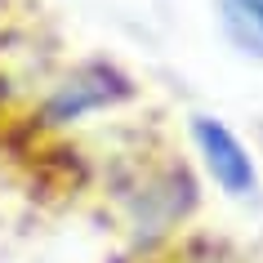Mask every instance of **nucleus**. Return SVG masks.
Listing matches in <instances>:
<instances>
[{"mask_svg": "<svg viewBox=\"0 0 263 263\" xmlns=\"http://www.w3.org/2000/svg\"><path fill=\"white\" fill-rule=\"evenodd\" d=\"M98 187L111 219L134 246H165L196 219L201 179L165 139H125L98 165Z\"/></svg>", "mask_w": 263, "mask_h": 263, "instance_id": "1", "label": "nucleus"}, {"mask_svg": "<svg viewBox=\"0 0 263 263\" xmlns=\"http://www.w3.org/2000/svg\"><path fill=\"white\" fill-rule=\"evenodd\" d=\"M134 98H139V81L121 63H111V58H76V63L54 67V76L31 98L27 116L9 129L5 143H14L18 134H27V139H63V134L81 129L94 116L129 107Z\"/></svg>", "mask_w": 263, "mask_h": 263, "instance_id": "2", "label": "nucleus"}, {"mask_svg": "<svg viewBox=\"0 0 263 263\" xmlns=\"http://www.w3.org/2000/svg\"><path fill=\"white\" fill-rule=\"evenodd\" d=\"M187 134H192V147H196V156H201V170L210 174V183H214L223 196H232V201H254V196H259L254 152L241 143V134H236L223 116L192 111Z\"/></svg>", "mask_w": 263, "mask_h": 263, "instance_id": "3", "label": "nucleus"}, {"mask_svg": "<svg viewBox=\"0 0 263 263\" xmlns=\"http://www.w3.org/2000/svg\"><path fill=\"white\" fill-rule=\"evenodd\" d=\"M223 36L246 58H263V0H219Z\"/></svg>", "mask_w": 263, "mask_h": 263, "instance_id": "4", "label": "nucleus"}, {"mask_svg": "<svg viewBox=\"0 0 263 263\" xmlns=\"http://www.w3.org/2000/svg\"><path fill=\"white\" fill-rule=\"evenodd\" d=\"M18 5H23V0H0V41H5L14 27H23V18H18Z\"/></svg>", "mask_w": 263, "mask_h": 263, "instance_id": "5", "label": "nucleus"}]
</instances>
